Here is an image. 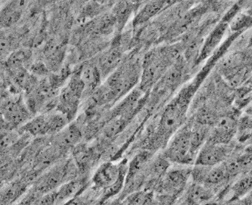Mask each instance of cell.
Listing matches in <instances>:
<instances>
[{
    "label": "cell",
    "mask_w": 252,
    "mask_h": 205,
    "mask_svg": "<svg viewBox=\"0 0 252 205\" xmlns=\"http://www.w3.org/2000/svg\"><path fill=\"white\" fill-rule=\"evenodd\" d=\"M1 111L5 121L13 127L28 122L32 115L21 98L6 100L1 106Z\"/></svg>",
    "instance_id": "obj_7"
},
{
    "label": "cell",
    "mask_w": 252,
    "mask_h": 205,
    "mask_svg": "<svg viewBox=\"0 0 252 205\" xmlns=\"http://www.w3.org/2000/svg\"><path fill=\"white\" fill-rule=\"evenodd\" d=\"M168 4V2L161 1L148 2L136 16L135 19L133 20V25H140L146 22L162 10Z\"/></svg>",
    "instance_id": "obj_14"
},
{
    "label": "cell",
    "mask_w": 252,
    "mask_h": 205,
    "mask_svg": "<svg viewBox=\"0 0 252 205\" xmlns=\"http://www.w3.org/2000/svg\"><path fill=\"white\" fill-rule=\"evenodd\" d=\"M234 150L232 144H218L207 141L198 152L194 165L213 167L224 162Z\"/></svg>",
    "instance_id": "obj_5"
},
{
    "label": "cell",
    "mask_w": 252,
    "mask_h": 205,
    "mask_svg": "<svg viewBox=\"0 0 252 205\" xmlns=\"http://www.w3.org/2000/svg\"><path fill=\"white\" fill-rule=\"evenodd\" d=\"M122 59V53L117 47L108 51L99 59V69L100 75L106 76L109 73L114 71L120 64Z\"/></svg>",
    "instance_id": "obj_12"
},
{
    "label": "cell",
    "mask_w": 252,
    "mask_h": 205,
    "mask_svg": "<svg viewBox=\"0 0 252 205\" xmlns=\"http://www.w3.org/2000/svg\"><path fill=\"white\" fill-rule=\"evenodd\" d=\"M192 168L184 165L169 167L154 193L172 197L179 202L191 181Z\"/></svg>",
    "instance_id": "obj_2"
},
{
    "label": "cell",
    "mask_w": 252,
    "mask_h": 205,
    "mask_svg": "<svg viewBox=\"0 0 252 205\" xmlns=\"http://www.w3.org/2000/svg\"><path fill=\"white\" fill-rule=\"evenodd\" d=\"M227 27V20H224L211 32L201 49V52H200L199 59H198V63L208 58L210 54L212 53L214 50H216L217 47L220 43L221 40L223 39Z\"/></svg>",
    "instance_id": "obj_10"
},
{
    "label": "cell",
    "mask_w": 252,
    "mask_h": 205,
    "mask_svg": "<svg viewBox=\"0 0 252 205\" xmlns=\"http://www.w3.org/2000/svg\"><path fill=\"white\" fill-rule=\"evenodd\" d=\"M68 122L69 120L63 113H49L29 120L21 126L20 132L30 137H40L61 132L67 126Z\"/></svg>",
    "instance_id": "obj_3"
},
{
    "label": "cell",
    "mask_w": 252,
    "mask_h": 205,
    "mask_svg": "<svg viewBox=\"0 0 252 205\" xmlns=\"http://www.w3.org/2000/svg\"><path fill=\"white\" fill-rule=\"evenodd\" d=\"M82 138V130L78 125L73 124L62 130V133L59 136L58 144L59 147L63 148L73 147L79 144Z\"/></svg>",
    "instance_id": "obj_13"
},
{
    "label": "cell",
    "mask_w": 252,
    "mask_h": 205,
    "mask_svg": "<svg viewBox=\"0 0 252 205\" xmlns=\"http://www.w3.org/2000/svg\"><path fill=\"white\" fill-rule=\"evenodd\" d=\"M168 53V52H167ZM170 55L165 54L151 53L145 59L143 68L141 88L150 87L160 75H162L167 67V61Z\"/></svg>",
    "instance_id": "obj_6"
},
{
    "label": "cell",
    "mask_w": 252,
    "mask_h": 205,
    "mask_svg": "<svg viewBox=\"0 0 252 205\" xmlns=\"http://www.w3.org/2000/svg\"><path fill=\"white\" fill-rule=\"evenodd\" d=\"M198 152L192 143V125L185 123L168 140L163 151V156L177 165L192 166Z\"/></svg>",
    "instance_id": "obj_1"
},
{
    "label": "cell",
    "mask_w": 252,
    "mask_h": 205,
    "mask_svg": "<svg viewBox=\"0 0 252 205\" xmlns=\"http://www.w3.org/2000/svg\"><path fill=\"white\" fill-rule=\"evenodd\" d=\"M222 205H252V194L247 195L241 199L228 202V203L222 204Z\"/></svg>",
    "instance_id": "obj_18"
},
{
    "label": "cell",
    "mask_w": 252,
    "mask_h": 205,
    "mask_svg": "<svg viewBox=\"0 0 252 205\" xmlns=\"http://www.w3.org/2000/svg\"><path fill=\"white\" fill-rule=\"evenodd\" d=\"M216 198L217 194L210 189L190 181L179 202L187 205H205Z\"/></svg>",
    "instance_id": "obj_8"
},
{
    "label": "cell",
    "mask_w": 252,
    "mask_h": 205,
    "mask_svg": "<svg viewBox=\"0 0 252 205\" xmlns=\"http://www.w3.org/2000/svg\"><path fill=\"white\" fill-rule=\"evenodd\" d=\"M77 75L84 85L85 90H94L99 85L101 75L98 67L92 63H86L82 66Z\"/></svg>",
    "instance_id": "obj_11"
},
{
    "label": "cell",
    "mask_w": 252,
    "mask_h": 205,
    "mask_svg": "<svg viewBox=\"0 0 252 205\" xmlns=\"http://www.w3.org/2000/svg\"><path fill=\"white\" fill-rule=\"evenodd\" d=\"M205 205H222V204L217 201V200H214L212 202H208V203L206 204Z\"/></svg>",
    "instance_id": "obj_19"
},
{
    "label": "cell",
    "mask_w": 252,
    "mask_h": 205,
    "mask_svg": "<svg viewBox=\"0 0 252 205\" xmlns=\"http://www.w3.org/2000/svg\"><path fill=\"white\" fill-rule=\"evenodd\" d=\"M16 38L10 33L0 32V60L8 59L16 47Z\"/></svg>",
    "instance_id": "obj_15"
},
{
    "label": "cell",
    "mask_w": 252,
    "mask_h": 205,
    "mask_svg": "<svg viewBox=\"0 0 252 205\" xmlns=\"http://www.w3.org/2000/svg\"><path fill=\"white\" fill-rule=\"evenodd\" d=\"M250 24L251 17H249V15L241 13V14L238 15V17L233 19L230 27L233 30L239 31L249 27Z\"/></svg>",
    "instance_id": "obj_16"
},
{
    "label": "cell",
    "mask_w": 252,
    "mask_h": 205,
    "mask_svg": "<svg viewBox=\"0 0 252 205\" xmlns=\"http://www.w3.org/2000/svg\"><path fill=\"white\" fill-rule=\"evenodd\" d=\"M32 71L33 75H44L48 73V68L44 64L37 62L32 67Z\"/></svg>",
    "instance_id": "obj_17"
},
{
    "label": "cell",
    "mask_w": 252,
    "mask_h": 205,
    "mask_svg": "<svg viewBox=\"0 0 252 205\" xmlns=\"http://www.w3.org/2000/svg\"><path fill=\"white\" fill-rule=\"evenodd\" d=\"M127 167L125 163L115 164L106 162L96 170L92 177L91 187L102 194L115 185L120 180L126 179Z\"/></svg>",
    "instance_id": "obj_4"
},
{
    "label": "cell",
    "mask_w": 252,
    "mask_h": 205,
    "mask_svg": "<svg viewBox=\"0 0 252 205\" xmlns=\"http://www.w3.org/2000/svg\"><path fill=\"white\" fill-rule=\"evenodd\" d=\"M25 2H8L0 10V29L10 28L17 24L22 16Z\"/></svg>",
    "instance_id": "obj_9"
}]
</instances>
